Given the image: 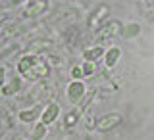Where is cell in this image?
I'll return each instance as SVG.
<instances>
[{
  "label": "cell",
  "mask_w": 154,
  "mask_h": 140,
  "mask_svg": "<svg viewBox=\"0 0 154 140\" xmlns=\"http://www.w3.org/2000/svg\"><path fill=\"white\" fill-rule=\"evenodd\" d=\"M41 58H37V56H23L21 60H19V64H17V71L21 73L23 77H27V79H37V77H41V75H46L48 73V67H41L38 69V64H41Z\"/></svg>",
  "instance_id": "cell-1"
},
{
  "label": "cell",
  "mask_w": 154,
  "mask_h": 140,
  "mask_svg": "<svg viewBox=\"0 0 154 140\" xmlns=\"http://www.w3.org/2000/svg\"><path fill=\"white\" fill-rule=\"evenodd\" d=\"M66 96L71 104H79L85 96V83L79 79H73L69 85H67V90H66Z\"/></svg>",
  "instance_id": "cell-2"
},
{
  "label": "cell",
  "mask_w": 154,
  "mask_h": 140,
  "mask_svg": "<svg viewBox=\"0 0 154 140\" xmlns=\"http://www.w3.org/2000/svg\"><path fill=\"white\" fill-rule=\"evenodd\" d=\"M122 123V115L119 113H110L108 117H100L98 119V123H96V129H98L100 133H104V131H110V129H114V127H118V125Z\"/></svg>",
  "instance_id": "cell-3"
},
{
  "label": "cell",
  "mask_w": 154,
  "mask_h": 140,
  "mask_svg": "<svg viewBox=\"0 0 154 140\" xmlns=\"http://www.w3.org/2000/svg\"><path fill=\"white\" fill-rule=\"evenodd\" d=\"M58 115H60V106L58 104H48L45 109H42V115H41V121L46 123V125H52L58 119Z\"/></svg>",
  "instance_id": "cell-4"
},
{
  "label": "cell",
  "mask_w": 154,
  "mask_h": 140,
  "mask_svg": "<svg viewBox=\"0 0 154 140\" xmlns=\"http://www.w3.org/2000/svg\"><path fill=\"white\" fill-rule=\"evenodd\" d=\"M119 56H122V50H119L118 46L108 48V50H106V54H104V64H106V67H114L116 64H118Z\"/></svg>",
  "instance_id": "cell-5"
},
{
  "label": "cell",
  "mask_w": 154,
  "mask_h": 140,
  "mask_svg": "<svg viewBox=\"0 0 154 140\" xmlns=\"http://www.w3.org/2000/svg\"><path fill=\"white\" fill-rule=\"evenodd\" d=\"M104 54H106V50L102 46H93V48H87V50L83 52V58L89 60V61H96V60H100Z\"/></svg>",
  "instance_id": "cell-6"
},
{
  "label": "cell",
  "mask_w": 154,
  "mask_h": 140,
  "mask_svg": "<svg viewBox=\"0 0 154 140\" xmlns=\"http://www.w3.org/2000/svg\"><path fill=\"white\" fill-rule=\"evenodd\" d=\"M48 125L46 123H42V121H38L35 125V129H33V133H31V138L33 140H38V138H45L46 136V133H48Z\"/></svg>",
  "instance_id": "cell-7"
},
{
  "label": "cell",
  "mask_w": 154,
  "mask_h": 140,
  "mask_svg": "<svg viewBox=\"0 0 154 140\" xmlns=\"http://www.w3.org/2000/svg\"><path fill=\"white\" fill-rule=\"evenodd\" d=\"M79 115H81L79 109H71V112L64 117V127H66V129H71L77 121H79Z\"/></svg>",
  "instance_id": "cell-8"
},
{
  "label": "cell",
  "mask_w": 154,
  "mask_h": 140,
  "mask_svg": "<svg viewBox=\"0 0 154 140\" xmlns=\"http://www.w3.org/2000/svg\"><path fill=\"white\" fill-rule=\"evenodd\" d=\"M37 113H38V109H23V112H19L17 119L21 123H31L37 119Z\"/></svg>",
  "instance_id": "cell-9"
},
{
  "label": "cell",
  "mask_w": 154,
  "mask_h": 140,
  "mask_svg": "<svg viewBox=\"0 0 154 140\" xmlns=\"http://www.w3.org/2000/svg\"><path fill=\"white\" fill-rule=\"evenodd\" d=\"M141 31V29H139V25H135V23H131V25H127V27H123L122 31V35H123V38H133V35H137V33Z\"/></svg>",
  "instance_id": "cell-10"
},
{
  "label": "cell",
  "mask_w": 154,
  "mask_h": 140,
  "mask_svg": "<svg viewBox=\"0 0 154 140\" xmlns=\"http://www.w3.org/2000/svg\"><path fill=\"white\" fill-rule=\"evenodd\" d=\"M19 88H21V81H19V79H14L12 81V86H4L2 92L4 94H12V92H17Z\"/></svg>",
  "instance_id": "cell-11"
},
{
  "label": "cell",
  "mask_w": 154,
  "mask_h": 140,
  "mask_svg": "<svg viewBox=\"0 0 154 140\" xmlns=\"http://www.w3.org/2000/svg\"><path fill=\"white\" fill-rule=\"evenodd\" d=\"M83 67V73H85V77H91L94 73V69H96V65H94V61H89V60H85V64L81 65Z\"/></svg>",
  "instance_id": "cell-12"
},
{
  "label": "cell",
  "mask_w": 154,
  "mask_h": 140,
  "mask_svg": "<svg viewBox=\"0 0 154 140\" xmlns=\"http://www.w3.org/2000/svg\"><path fill=\"white\" fill-rule=\"evenodd\" d=\"M83 77H85V73H83V67H73V69H71V79H83Z\"/></svg>",
  "instance_id": "cell-13"
}]
</instances>
